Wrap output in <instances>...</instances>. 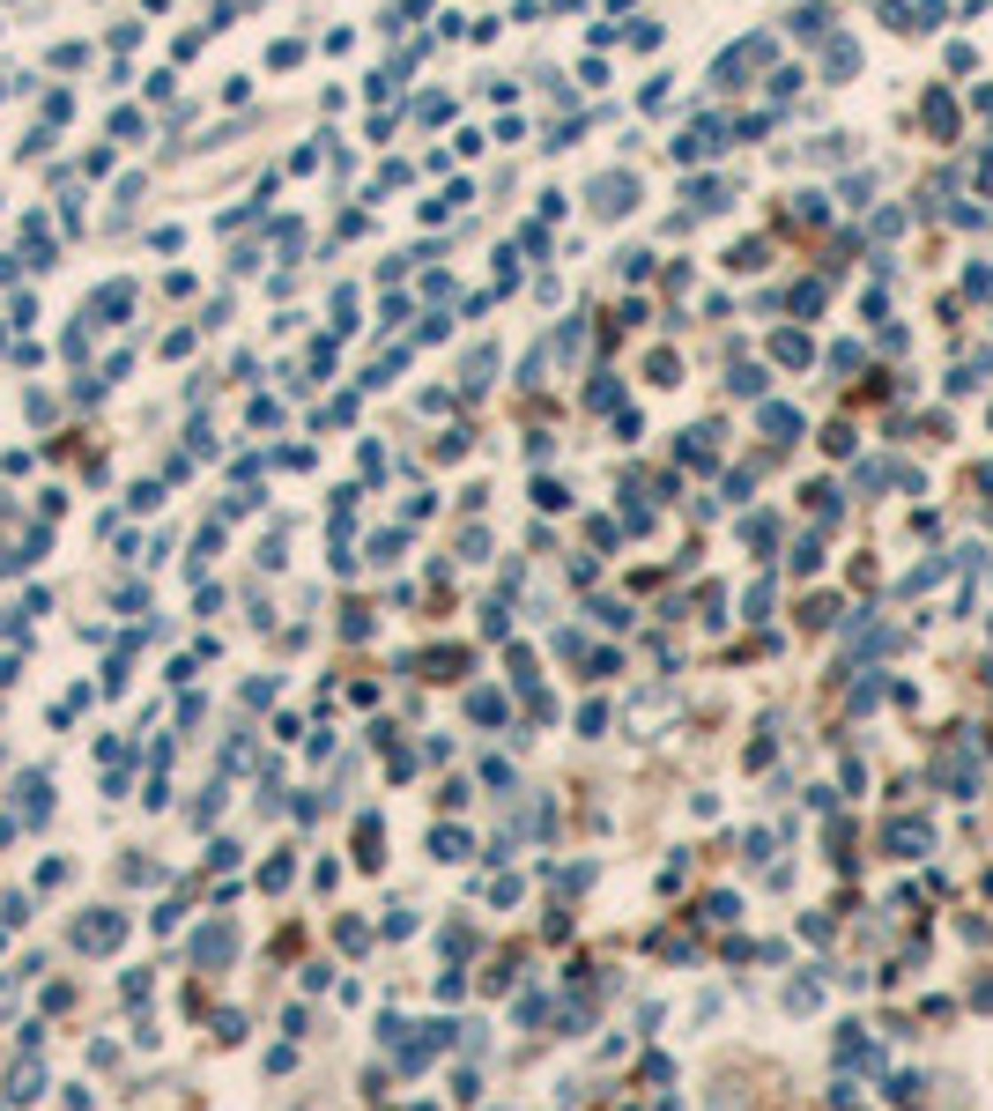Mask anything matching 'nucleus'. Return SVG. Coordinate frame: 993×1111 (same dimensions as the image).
<instances>
[{"instance_id": "nucleus-1", "label": "nucleus", "mask_w": 993, "mask_h": 1111, "mask_svg": "<svg viewBox=\"0 0 993 1111\" xmlns=\"http://www.w3.org/2000/svg\"><path fill=\"white\" fill-rule=\"evenodd\" d=\"M919 845H927V823H912V815H904V823L889 830V852H897V859H912Z\"/></svg>"}]
</instances>
